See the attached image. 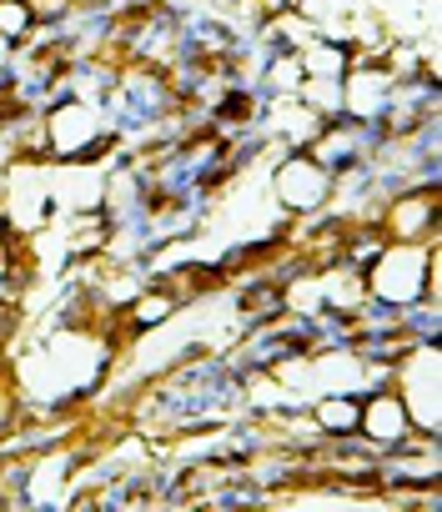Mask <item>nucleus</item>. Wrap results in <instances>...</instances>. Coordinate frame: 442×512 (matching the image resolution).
Here are the masks:
<instances>
[{
    "label": "nucleus",
    "instance_id": "nucleus-1",
    "mask_svg": "<svg viewBox=\"0 0 442 512\" xmlns=\"http://www.w3.org/2000/svg\"><path fill=\"white\" fill-rule=\"evenodd\" d=\"M437 241H382L377 246V256L362 267L367 302L377 312H407L412 302H437V262H442Z\"/></svg>",
    "mask_w": 442,
    "mask_h": 512
},
{
    "label": "nucleus",
    "instance_id": "nucleus-2",
    "mask_svg": "<svg viewBox=\"0 0 442 512\" xmlns=\"http://www.w3.org/2000/svg\"><path fill=\"white\" fill-rule=\"evenodd\" d=\"M387 382L407 407V422L417 437L442 432V347L437 342H407L387 362Z\"/></svg>",
    "mask_w": 442,
    "mask_h": 512
},
{
    "label": "nucleus",
    "instance_id": "nucleus-3",
    "mask_svg": "<svg viewBox=\"0 0 442 512\" xmlns=\"http://www.w3.org/2000/svg\"><path fill=\"white\" fill-rule=\"evenodd\" d=\"M41 136H46V161H101L116 126L101 101L86 96H61L51 111H41Z\"/></svg>",
    "mask_w": 442,
    "mask_h": 512
},
{
    "label": "nucleus",
    "instance_id": "nucleus-4",
    "mask_svg": "<svg viewBox=\"0 0 442 512\" xmlns=\"http://www.w3.org/2000/svg\"><path fill=\"white\" fill-rule=\"evenodd\" d=\"M332 181H337V176H332L312 151H287V156L272 166L267 191H272V201H277L287 216H317V211L332 206Z\"/></svg>",
    "mask_w": 442,
    "mask_h": 512
},
{
    "label": "nucleus",
    "instance_id": "nucleus-5",
    "mask_svg": "<svg viewBox=\"0 0 442 512\" xmlns=\"http://www.w3.org/2000/svg\"><path fill=\"white\" fill-rule=\"evenodd\" d=\"M377 231L387 241H437L442 236V191L437 181H422V186H397L387 191L382 211H377Z\"/></svg>",
    "mask_w": 442,
    "mask_h": 512
},
{
    "label": "nucleus",
    "instance_id": "nucleus-6",
    "mask_svg": "<svg viewBox=\"0 0 442 512\" xmlns=\"http://www.w3.org/2000/svg\"><path fill=\"white\" fill-rule=\"evenodd\" d=\"M397 71L387 66H347L342 81H337V116L352 121V126H382V116L392 111V96H397Z\"/></svg>",
    "mask_w": 442,
    "mask_h": 512
},
{
    "label": "nucleus",
    "instance_id": "nucleus-7",
    "mask_svg": "<svg viewBox=\"0 0 442 512\" xmlns=\"http://www.w3.org/2000/svg\"><path fill=\"white\" fill-rule=\"evenodd\" d=\"M357 437H362L367 447H377V452H392V447H402V442H412V437H417V432H412V422H407V407H402V397L392 392V382H387V377H382V382H372V387L362 392Z\"/></svg>",
    "mask_w": 442,
    "mask_h": 512
},
{
    "label": "nucleus",
    "instance_id": "nucleus-8",
    "mask_svg": "<svg viewBox=\"0 0 442 512\" xmlns=\"http://www.w3.org/2000/svg\"><path fill=\"white\" fill-rule=\"evenodd\" d=\"M322 442H342V437H357V412H362V397L357 392H317L307 402Z\"/></svg>",
    "mask_w": 442,
    "mask_h": 512
},
{
    "label": "nucleus",
    "instance_id": "nucleus-9",
    "mask_svg": "<svg viewBox=\"0 0 442 512\" xmlns=\"http://www.w3.org/2000/svg\"><path fill=\"white\" fill-rule=\"evenodd\" d=\"M176 312H181V297L166 292V287H151V292L131 297V307H126V327H131V332H156V327L176 322Z\"/></svg>",
    "mask_w": 442,
    "mask_h": 512
},
{
    "label": "nucleus",
    "instance_id": "nucleus-10",
    "mask_svg": "<svg viewBox=\"0 0 442 512\" xmlns=\"http://www.w3.org/2000/svg\"><path fill=\"white\" fill-rule=\"evenodd\" d=\"M41 31V21H36V11H31V0H0V36H11L16 46L21 41H31Z\"/></svg>",
    "mask_w": 442,
    "mask_h": 512
},
{
    "label": "nucleus",
    "instance_id": "nucleus-11",
    "mask_svg": "<svg viewBox=\"0 0 442 512\" xmlns=\"http://www.w3.org/2000/svg\"><path fill=\"white\" fill-rule=\"evenodd\" d=\"M16 51H21V46H16L11 36H0V81L16 76Z\"/></svg>",
    "mask_w": 442,
    "mask_h": 512
}]
</instances>
